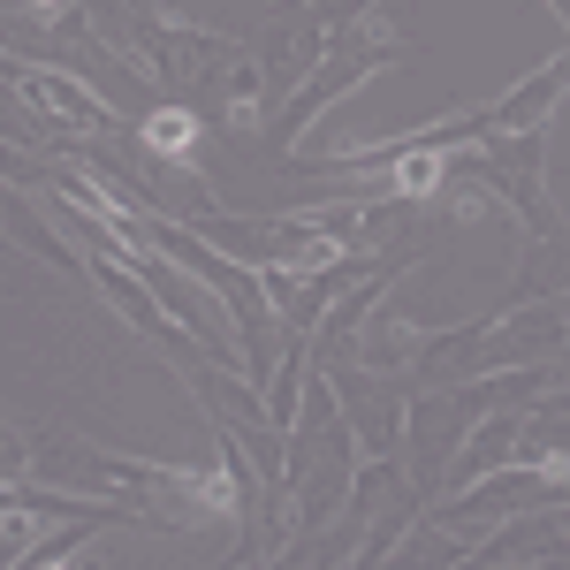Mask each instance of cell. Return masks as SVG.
Instances as JSON below:
<instances>
[{
	"mask_svg": "<svg viewBox=\"0 0 570 570\" xmlns=\"http://www.w3.org/2000/svg\"><path fill=\"white\" fill-rule=\"evenodd\" d=\"M198 137H206V122H198L190 107H153V115H145V145H153L160 160H190Z\"/></svg>",
	"mask_w": 570,
	"mask_h": 570,
	"instance_id": "cell-1",
	"label": "cell"
},
{
	"mask_svg": "<svg viewBox=\"0 0 570 570\" xmlns=\"http://www.w3.org/2000/svg\"><path fill=\"white\" fill-rule=\"evenodd\" d=\"M449 168H456V153H441V145H434V153H403L381 190H395V198H426V190H441Z\"/></svg>",
	"mask_w": 570,
	"mask_h": 570,
	"instance_id": "cell-2",
	"label": "cell"
},
{
	"mask_svg": "<svg viewBox=\"0 0 570 570\" xmlns=\"http://www.w3.org/2000/svg\"><path fill=\"white\" fill-rule=\"evenodd\" d=\"M61 8H69V0H31V16H61Z\"/></svg>",
	"mask_w": 570,
	"mask_h": 570,
	"instance_id": "cell-3",
	"label": "cell"
},
{
	"mask_svg": "<svg viewBox=\"0 0 570 570\" xmlns=\"http://www.w3.org/2000/svg\"><path fill=\"white\" fill-rule=\"evenodd\" d=\"M39 570H77V556H53V563H39Z\"/></svg>",
	"mask_w": 570,
	"mask_h": 570,
	"instance_id": "cell-4",
	"label": "cell"
}]
</instances>
